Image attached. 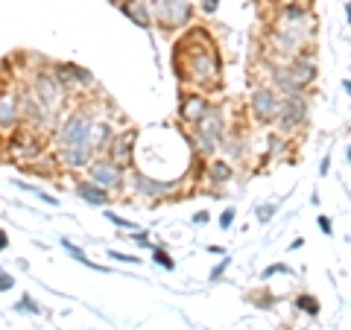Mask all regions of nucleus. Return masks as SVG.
<instances>
[{"label": "nucleus", "mask_w": 351, "mask_h": 330, "mask_svg": "<svg viewBox=\"0 0 351 330\" xmlns=\"http://www.w3.org/2000/svg\"><path fill=\"white\" fill-rule=\"evenodd\" d=\"M319 228L325 231V234H331V231H334V228H331V219H328V216H319Z\"/></svg>", "instance_id": "obj_35"}, {"label": "nucleus", "mask_w": 351, "mask_h": 330, "mask_svg": "<svg viewBox=\"0 0 351 330\" xmlns=\"http://www.w3.org/2000/svg\"><path fill=\"white\" fill-rule=\"evenodd\" d=\"M149 251H152V260H156L161 269H176V260L167 255V249H161V246H152Z\"/></svg>", "instance_id": "obj_22"}, {"label": "nucleus", "mask_w": 351, "mask_h": 330, "mask_svg": "<svg viewBox=\"0 0 351 330\" xmlns=\"http://www.w3.org/2000/svg\"><path fill=\"white\" fill-rule=\"evenodd\" d=\"M97 152L91 149V144H80V147H68V149H59V164L64 170H85L88 164L94 161Z\"/></svg>", "instance_id": "obj_14"}, {"label": "nucleus", "mask_w": 351, "mask_h": 330, "mask_svg": "<svg viewBox=\"0 0 351 330\" xmlns=\"http://www.w3.org/2000/svg\"><path fill=\"white\" fill-rule=\"evenodd\" d=\"M176 181H152L144 173H132V190L141 196H149V199H164V196L176 193Z\"/></svg>", "instance_id": "obj_13"}, {"label": "nucleus", "mask_w": 351, "mask_h": 330, "mask_svg": "<svg viewBox=\"0 0 351 330\" xmlns=\"http://www.w3.org/2000/svg\"><path fill=\"white\" fill-rule=\"evenodd\" d=\"M149 15H156V21L161 27L176 29V27H184L191 21L193 6L188 3V0H152Z\"/></svg>", "instance_id": "obj_5"}, {"label": "nucleus", "mask_w": 351, "mask_h": 330, "mask_svg": "<svg viewBox=\"0 0 351 330\" xmlns=\"http://www.w3.org/2000/svg\"><path fill=\"white\" fill-rule=\"evenodd\" d=\"M173 68L184 85L193 88H214L219 82V71H223L217 44L208 38L205 29H191L179 41V47L173 53Z\"/></svg>", "instance_id": "obj_1"}, {"label": "nucleus", "mask_w": 351, "mask_h": 330, "mask_svg": "<svg viewBox=\"0 0 351 330\" xmlns=\"http://www.w3.org/2000/svg\"><path fill=\"white\" fill-rule=\"evenodd\" d=\"M12 278H9V275L3 272V269H0V292H6V290H12Z\"/></svg>", "instance_id": "obj_31"}, {"label": "nucleus", "mask_w": 351, "mask_h": 330, "mask_svg": "<svg viewBox=\"0 0 351 330\" xmlns=\"http://www.w3.org/2000/svg\"><path fill=\"white\" fill-rule=\"evenodd\" d=\"M112 3H120V0H112Z\"/></svg>", "instance_id": "obj_38"}, {"label": "nucleus", "mask_w": 351, "mask_h": 330, "mask_svg": "<svg viewBox=\"0 0 351 330\" xmlns=\"http://www.w3.org/2000/svg\"><path fill=\"white\" fill-rule=\"evenodd\" d=\"M226 135V117L219 112L217 105H211L205 112V117L196 123V131H193V149L199 152V155H211L217 152L219 140Z\"/></svg>", "instance_id": "obj_2"}, {"label": "nucleus", "mask_w": 351, "mask_h": 330, "mask_svg": "<svg viewBox=\"0 0 351 330\" xmlns=\"http://www.w3.org/2000/svg\"><path fill=\"white\" fill-rule=\"evenodd\" d=\"M232 223H234V207H226L223 211V216H219V228H232Z\"/></svg>", "instance_id": "obj_28"}, {"label": "nucleus", "mask_w": 351, "mask_h": 330, "mask_svg": "<svg viewBox=\"0 0 351 330\" xmlns=\"http://www.w3.org/2000/svg\"><path fill=\"white\" fill-rule=\"evenodd\" d=\"M304 120H307V100H304V94L302 97H281V100H278V117H276V123H278V129L284 131V135H290V131L302 129Z\"/></svg>", "instance_id": "obj_7"}, {"label": "nucleus", "mask_w": 351, "mask_h": 330, "mask_svg": "<svg viewBox=\"0 0 351 330\" xmlns=\"http://www.w3.org/2000/svg\"><path fill=\"white\" fill-rule=\"evenodd\" d=\"M76 196H80L82 202H88V205H94V207L108 205V193L103 190V187H97L94 181H80L76 184Z\"/></svg>", "instance_id": "obj_19"}, {"label": "nucleus", "mask_w": 351, "mask_h": 330, "mask_svg": "<svg viewBox=\"0 0 351 330\" xmlns=\"http://www.w3.org/2000/svg\"><path fill=\"white\" fill-rule=\"evenodd\" d=\"M85 170H88V175H91L88 181H94L97 187H103L106 193L108 190H120V187H123V179H126V170H120L117 164H112L108 158H94Z\"/></svg>", "instance_id": "obj_8"}, {"label": "nucleus", "mask_w": 351, "mask_h": 330, "mask_svg": "<svg viewBox=\"0 0 351 330\" xmlns=\"http://www.w3.org/2000/svg\"><path fill=\"white\" fill-rule=\"evenodd\" d=\"M135 131L126 129V131H120V135L112 138V144H108V161L117 164L120 170H129V164H132V155H135Z\"/></svg>", "instance_id": "obj_11"}, {"label": "nucleus", "mask_w": 351, "mask_h": 330, "mask_svg": "<svg viewBox=\"0 0 351 330\" xmlns=\"http://www.w3.org/2000/svg\"><path fill=\"white\" fill-rule=\"evenodd\" d=\"M193 223H196V225H205V223H208V214H196Z\"/></svg>", "instance_id": "obj_37"}, {"label": "nucleus", "mask_w": 351, "mask_h": 330, "mask_svg": "<svg viewBox=\"0 0 351 330\" xmlns=\"http://www.w3.org/2000/svg\"><path fill=\"white\" fill-rule=\"evenodd\" d=\"M62 249H64V251H68V255H71L73 260H80V263H82V266L100 269V266H97V263H91V260H88V255H85V251H82L80 246H73V243H71V240H62Z\"/></svg>", "instance_id": "obj_21"}, {"label": "nucleus", "mask_w": 351, "mask_h": 330, "mask_svg": "<svg viewBox=\"0 0 351 330\" xmlns=\"http://www.w3.org/2000/svg\"><path fill=\"white\" fill-rule=\"evenodd\" d=\"M91 126H94V114L88 112V108H76L73 114H68V120H62V126L56 131V149L88 144Z\"/></svg>", "instance_id": "obj_3"}, {"label": "nucleus", "mask_w": 351, "mask_h": 330, "mask_svg": "<svg viewBox=\"0 0 351 330\" xmlns=\"http://www.w3.org/2000/svg\"><path fill=\"white\" fill-rule=\"evenodd\" d=\"M208 108H211V103H208L202 94H184L182 97V105H179V114H182V120L188 126H196L205 117Z\"/></svg>", "instance_id": "obj_16"}, {"label": "nucleus", "mask_w": 351, "mask_h": 330, "mask_svg": "<svg viewBox=\"0 0 351 330\" xmlns=\"http://www.w3.org/2000/svg\"><path fill=\"white\" fill-rule=\"evenodd\" d=\"M226 269H228V260L223 257V263H217V266H214V272H211V281H219V278H223Z\"/></svg>", "instance_id": "obj_30"}, {"label": "nucleus", "mask_w": 351, "mask_h": 330, "mask_svg": "<svg viewBox=\"0 0 351 330\" xmlns=\"http://www.w3.org/2000/svg\"><path fill=\"white\" fill-rule=\"evenodd\" d=\"M295 307H299V310H304L307 316H316V313H319V301H316L313 295H299V299H295Z\"/></svg>", "instance_id": "obj_23"}, {"label": "nucleus", "mask_w": 351, "mask_h": 330, "mask_svg": "<svg viewBox=\"0 0 351 330\" xmlns=\"http://www.w3.org/2000/svg\"><path fill=\"white\" fill-rule=\"evenodd\" d=\"M21 307H24V310H29V313H38V304L29 299V295H24V299H21Z\"/></svg>", "instance_id": "obj_33"}, {"label": "nucleus", "mask_w": 351, "mask_h": 330, "mask_svg": "<svg viewBox=\"0 0 351 330\" xmlns=\"http://www.w3.org/2000/svg\"><path fill=\"white\" fill-rule=\"evenodd\" d=\"M267 152H269V155H281V152L284 149H287V140H284L281 135H269V140H267Z\"/></svg>", "instance_id": "obj_25"}, {"label": "nucleus", "mask_w": 351, "mask_h": 330, "mask_svg": "<svg viewBox=\"0 0 351 330\" xmlns=\"http://www.w3.org/2000/svg\"><path fill=\"white\" fill-rule=\"evenodd\" d=\"M106 219L108 223H114L117 228H126V231H132V234H135V231H141L135 223H129V219H123V216H117V214H112V211H106Z\"/></svg>", "instance_id": "obj_26"}, {"label": "nucleus", "mask_w": 351, "mask_h": 330, "mask_svg": "<svg viewBox=\"0 0 351 330\" xmlns=\"http://www.w3.org/2000/svg\"><path fill=\"white\" fill-rule=\"evenodd\" d=\"M112 138H114V129L108 120H97L94 117V126H91V138H88V144H91L94 152H100L106 149L108 144H112Z\"/></svg>", "instance_id": "obj_18"}, {"label": "nucleus", "mask_w": 351, "mask_h": 330, "mask_svg": "<svg viewBox=\"0 0 351 330\" xmlns=\"http://www.w3.org/2000/svg\"><path fill=\"white\" fill-rule=\"evenodd\" d=\"M29 88H32V94H36V100L44 105V112L56 117L59 105H62V97H64L62 85L56 82V76H53L50 71H36V76H32V85H29Z\"/></svg>", "instance_id": "obj_4"}, {"label": "nucleus", "mask_w": 351, "mask_h": 330, "mask_svg": "<svg viewBox=\"0 0 351 330\" xmlns=\"http://www.w3.org/2000/svg\"><path fill=\"white\" fill-rule=\"evenodd\" d=\"M272 214H276V205H261L258 207V219H261V223H269Z\"/></svg>", "instance_id": "obj_29"}, {"label": "nucleus", "mask_w": 351, "mask_h": 330, "mask_svg": "<svg viewBox=\"0 0 351 330\" xmlns=\"http://www.w3.org/2000/svg\"><path fill=\"white\" fill-rule=\"evenodd\" d=\"M132 240H135L138 246H144V249H152V243L147 240V234H144V231H135V237H132Z\"/></svg>", "instance_id": "obj_32"}, {"label": "nucleus", "mask_w": 351, "mask_h": 330, "mask_svg": "<svg viewBox=\"0 0 351 330\" xmlns=\"http://www.w3.org/2000/svg\"><path fill=\"white\" fill-rule=\"evenodd\" d=\"M6 246H9V237H6V231L0 228V251H6Z\"/></svg>", "instance_id": "obj_36"}, {"label": "nucleus", "mask_w": 351, "mask_h": 330, "mask_svg": "<svg viewBox=\"0 0 351 330\" xmlns=\"http://www.w3.org/2000/svg\"><path fill=\"white\" fill-rule=\"evenodd\" d=\"M18 190H27V193H36L41 202H47V205H59V199H53V196H47L44 190H38V187H32V184H24V181H15Z\"/></svg>", "instance_id": "obj_24"}, {"label": "nucleus", "mask_w": 351, "mask_h": 330, "mask_svg": "<svg viewBox=\"0 0 351 330\" xmlns=\"http://www.w3.org/2000/svg\"><path fill=\"white\" fill-rule=\"evenodd\" d=\"M53 76H56V82L62 85V91H76V88H94L97 85L91 71H85V68H80V64H73V62L53 64Z\"/></svg>", "instance_id": "obj_10"}, {"label": "nucleus", "mask_w": 351, "mask_h": 330, "mask_svg": "<svg viewBox=\"0 0 351 330\" xmlns=\"http://www.w3.org/2000/svg\"><path fill=\"white\" fill-rule=\"evenodd\" d=\"M108 257H112V260H120V263H141L138 255H123V251H108Z\"/></svg>", "instance_id": "obj_27"}, {"label": "nucleus", "mask_w": 351, "mask_h": 330, "mask_svg": "<svg viewBox=\"0 0 351 330\" xmlns=\"http://www.w3.org/2000/svg\"><path fill=\"white\" fill-rule=\"evenodd\" d=\"M278 100H281V97L272 91L269 85L255 88L252 97H249V112H252V117H255V123H261V126L276 123V117H278Z\"/></svg>", "instance_id": "obj_6"}, {"label": "nucleus", "mask_w": 351, "mask_h": 330, "mask_svg": "<svg viewBox=\"0 0 351 330\" xmlns=\"http://www.w3.org/2000/svg\"><path fill=\"white\" fill-rule=\"evenodd\" d=\"M232 175H234L232 164L223 161V158H217V161L208 164V181H211L214 187H217V184H226L228 179H232Z\"/></svg>", "instance_id": "obj_20"}, {"label": "nucleus", "mask_w": 351, "mask_h": 330, "mask_svg": "<svg viewBox=\"0 0 351 330\" xmlns=\"http://www.w3.org/2000/svg\"><path fill=\"white\" fill-rule=\"evenodd\" d=\"M44 152V144H41V138L38 135H32V131L27 129H15V131H9V155L18 158V161H32V158H38Z\"/></svg>", "instance_id": "obj_9"}, {"label": "nucleus", "mask_w": 351, "mask_h": 330, "mask_svg": "<svg viewBox=\"0 0 351 330\" xmlns=\"http://www.w3.org/2000/svg\"><path fill=\"white\" fill-rule=\"evenodd\" d=\"M120 12H123L129 21H135L141 29H149L152 27V15H149V3L147 0H120Z\"/></svg>", "instance_id": "obj_17"}, {"label": "nucleus", "mask_w": 351, "mask_h": 330, "mask_svg": "<svg viewBox=\"0 0 351 330\" xmlns=\"http://www.w3.org/2000/svg\"><path fill=\"white\" fill-rule=\"evenodd\" d=\"M287 73L293 76L295 85H299L302 91H307V88L313 85V79H316V64L311 62V56H304V53H299V56H293V59H290Z\"/></svg>", "instance_id": "obj_15"}, {"label": "nucleus", "mask_w": 351, "mask_h": 330, "mask_svg": "<svg viewBox=\"0 0 351 330\" xmlns=\"http://www.w3.org/2000/svg\"><path fill=\"white\" fill-rule=\"evenodd\" d=\"M21 126V105L12 88H0V131L9 135Z\"/></svg>", "instance_id": "obj_12"}, {"label": "nucleus", "mask_w": 351, "mask_h": 330, "mask_svg": "<svg viewBox=\"0 0 351 330\" xmlns=\"http://www.w3.org/2000/svg\"><path fill=\"white\" fill-rule=\"evenodd\" d=\"M202 12L214 15V12H217V0H202Z\"/></svg>", "instance_id": "obj_34"}]
</instances>
